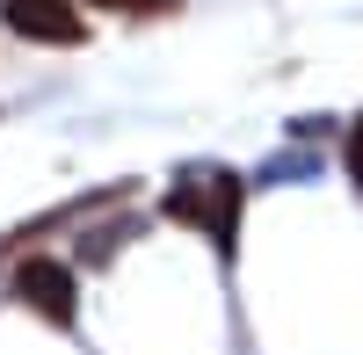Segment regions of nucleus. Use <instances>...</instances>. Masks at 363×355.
Instances as JSON below:
<instances>
[{"label": "nucleus", "mask_w": 363, "mask_h": 355, "mask_svg": "<svg viewBox=\"0 0 363 355\" xmlns=\"http://www.w3.org/2000/svg\"><path fill=\"white\" fill-rule=\"evenodd\" d=\"M342 160H349V182L363 189V116H356V131H349V145H342Z\"/></svg>", "instance_id": "nucleus-4"}, {"label": "nucleus", "mask_w": 363, "mask_h": 355, "mask_svg": "<svg viewBox=\"0 0 363 355\" xmlns=\"http://www.w3.org/2000/svg\"><path fill=\"white\" fill-rule=\"evenodd\" d=\"M8 290H15L22 312L44 319V327H73V319H80V276H73V261H58V254H29V261H15Z\"/></svg>", "instance_id": "nucleus-1"}, {"label": "nucleus", "mask_w": 363, "mask_h": 355, "mask_svg": "<svg viewBox=\"0 0 363 355\" xmlns=\"http://www.w3.org/2000/svg\"><path fill=\"white\" fill-rule=\"evenodd\" d=\"M80 8H116V15H174V0H80Z\"/></svg>", "instance_id": "nucleus-3"}, {"label": "nucleus", "mask_w": 363, "mask_h": 355, "mask_svg": "<svg viewBox=\"0 0 363 355\" xmlns=\"http://www.w3.org/2000/svg\"><path fill=\"white\" fill-rule=\"evenodd\" d=\"M0 22L29 44H80L87 37L80 0H0Z\"/></svg>", "instance_id": "nucleus-2"}]
</instances>
